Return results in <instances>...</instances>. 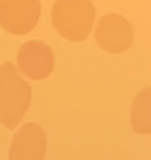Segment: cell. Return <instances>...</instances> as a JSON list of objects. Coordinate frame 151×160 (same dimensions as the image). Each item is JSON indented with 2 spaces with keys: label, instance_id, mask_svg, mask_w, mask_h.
<instances>
[{
  "label": "cell",
  "instance_id": "obj_1",
  "mask_svg": "<svg viewBox=\"0 0 151 160\" xmlns=\"http://www.w3.org/2000/svg\"><path fill=\"white\" fill-rule=\"evenodd\" d=\"M31 100V88L15 65H0V121L12 130L24 118Z\"/></svg>",
  "mask_w": 151,
  "mask_h": 160
},
{
  "label": "cell",
  "instance_id": "obj_2",
  "mask_svg": "<svg viewBox=\"0 0 151 160\" xmlns=\"http://www.w3.org/2000/svg\"><path fill=\"white\" fill-rule=\"evenodd\" d=\"M95 14L91 0H56L51 9V20L60 35L72 41H81L87 38Z\"/></svg>",
  "mask_w": 151,
  "mask_h": 160
},
{
  "label": "cell",
  "instance_id": "obj_3",
  "mask_svg": "<svg viewBox=\"0 0 151 160\" xmlns=\"http://www.w3.org/2000/svg\"><path fill=\"white\" fill-rule=\"evenodd\" d=\"M40 16V0H0V25L9 32L24 35Z\"/></svg>",
  "mask_w": 151,
  "mask_h": 160
},
{
  "label": "cell",
  "instance_id": "obj_4",
  "mask_svg": "<svg viewBox=\"0 0 151 160\" xmlns=\"http://www.w3.org/2000/svg\"><path fill=\"white\" fill-rule=\"evenodd\" d=\"M95 39L99 46L105 51L120 54L126 51L132 44L134 29L124 16L107 14L99 20Z\"/></svg>",
  "mask_w": 151,
  "mask_h": 160
},
{
  "label": "cell",
  "instance_id": "obj_5",
  "mask_svg": "<svg viewBox=\"0 0 151 160\" xmlns=\"http://www.w3.org/2000/svg\"><path fill=\"white\" fill-rule=\"evenodd\" d=\"M55 65L51 48L41 40L24 42L17 52L19 70L30 79L40 80L47 78Z\"/></svg>",
  "mask_w": 151,
  "mask_h": 160
},
{
  "label": "cell",
  "instance_id": "obj_6",
  "mask_svg": "<svg viewBox=\"0 0 151 160\" xmlns=\"http://www.w3.org/2000/svg\"><path fill=\"white\" fill-rule=\"evenodd\" d=\"M46 152V134L36 122L24 124L14 135L9 160H44Z\"/></svg>",
  "mask_w": 151,
  "mask_h": 160
},
{
  "label": "cell",
  "instance_id": "obj_7",
  "mask_svg": "<svg viewBox=\"0 0 151 160\" xmlns=\"http://www.w3.org/2000/svg\"><path fill=\"white\" fill-rule=\"evenodd\" d=\"M131 125L137 134H151V88L141 90L130 108Z\"/></svg>",
  "mask_w": 151,
  "mask_h": 160
}]
</instances>
